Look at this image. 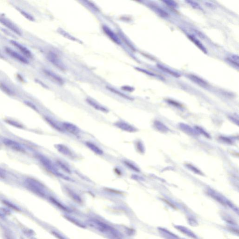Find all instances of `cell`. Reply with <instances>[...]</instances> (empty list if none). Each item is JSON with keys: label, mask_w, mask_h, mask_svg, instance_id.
<instances>
[{"label": "cell", "mask_w": 239, "mask_h": 239, "mask_svg": "<svg viewBox=\"0 0 239 239\" xmlns=\"http://www.w3.org/2000/svg\"><path fill=\"white\" fill-rule=\"evenodd\" d=\"M0 88L2 89L3 90V91L7 92L8 94H11L12 92L11 91V90L9 88V87L5 86L4 84H2V83H0Z\"/></svg>", "instance_id": "44dd1931"}, {"label": "cell", "mask_w": 239, "mask_h": 239, "mask_svg": "<svg viewBox=\"0 0 239 239\" xmlns=\"http://www.w3.org/2000/svg\"><path fill=\"white\" fill-rule=\"evenodd\" d=\"M188 167L189 168H190V169H191V170H193V171H194V172H195V173H197L199 174L200 173V172H199V171H198V170H197V169H196V168H195V167H194L193 166L191 165H188Z\"/></svg>", "instance_id": "603a6c76"}, {"label": "cell", "mask_w": 239, "mask_h": 239, "mask_svg": "<svg viewBox=\"0 0 239 239\" xmlns=\"http://www.w3.org/2000/svg\"><path fill=\"white\" fill-rule=\"evenodd\" d=\"M206 4L207 5V6H208V7H210V8H213V7H214V5H213V4H212V3H211L210 2H206Z\"/></svg>", "instance_id": "cb8c5ba5"}, {"label": "cell", "mask_w": 239, "mask_h": 239, "mask_svg": "<svg viewBox=\"0 0 239 239\" xmlns=\"http://www.w3.org/2000/svg\"><path fill=\"white\" fill-rule=\"evenodd\" d=\"M114 125L119 129L128 132H134L136 131V129L133 126L122 121L117 122L114 123Z\"/></svg>", "instance_id": "3957f363"}, {"label": "cell", "mask_w": 239, "mask_h": 239, "mask_svg": "<svg viewBox=\"0 0 239 239\" xmlns=\"http://www.w3.org/2000/svg\"><path fill=\"white\" fill-rule=\"evenodd\" d=\"M186 2L187 3H188V4L192 6V7H193L194 9H197V10L202 11V8H201V6H200V5H199L197 2L194 1H191V0H190V1H186Z\"/></svg>", "instance_id": "e0dca14e"}, {"label": "cell", "mask_w": 239, "mask_h": 239, "mask_svg": "<svg viewBox=\"0 0 239 239\" xmlns=\"http://www.w3.org/2000/svg\"><path fill=\"white\" fill-rule=\"evenodd\" d=\"M56 148L60 153L67 157L73 158H75V156L73 152L68 147L64 144H57L56 145Z\"/></svg>", "instance_id": "7a4b0ae2"}, {"label": "cell", "mask_w": 239, "mask_h": 239, "mask_svg": "<svg viewBox=\"0 0 239 239\" xmlns=\"http://www.w3.org/2000/svg\"><path fill=\"white\" fill-rule=\"evenodd\" d=\"M151 7L157 14L159 15L161 17H164V18L168 17V14L165 11L161 9V8L157 7L156 6H154V5H152Z\"/></svg>", "instance_id": "7c38bea8"}, {"label": "cell", "mask_w": 239, "mask_h": 239, "mask_svg": "<svg viewBox=\"0 0 239 239\" xmlns=\"http://www.w3.org/2000/svg\"><path fill=\"white\" fill-rule=\"evenodd\" d=\"M188 77L190 80L193 81V82H194L195 83L197 84V85L201 86V87H207L208 86V84L207 83V82L197 76L192 75H189L188 76Z\"/></svg>", "instance_id": "9c48e42d"}, {"label": "cell", "mask_w": 239, "mask_h": 239, "mask_svg": "<svg viewBox=\"0 0 239 239\" xmlns=\"http://www.w3.org/2000/svg\"><path fill=\"white\" fill-rule=\"evenodd\" d=\"M164 3H165L167 5H169V6H171L172 7H177V4L175 2L173 1H163Z\"/></svg>", "instance_id": "7402d4cb"}, {"label": "cell", "mask_w": 239, "mask_h": 239, "mask_svg": "<svg viewBox=\"0 0 239 239\" xmlns=\"http://www.w3.org/2000/svg\"><path fill=\"white\" fill-rule=\"evenodd\" d=\"M11 43L15 47L18 48V50H20L24 55L26 56L27 57L30 58L32 57V53L27 49V48L15 41H11Z\"/></svg>", "instance_id": "8992f818"}, {"label": "cell", "mask_w": 239, "mask_h": 239, "mask_svg": "<svg viewBox=\"0 0 239 239\" xmlns=\"http://www.w3.org/2000/svg\"><path fill=\"white\" fill-rule=\"evenodd\" d=\"M57 163L60 168H61L64 172L69 174H70V173H71V171H70V169L65 164L62 163L61 161H58Z\"/></svg>", "instance_id": "ac0fdd59"}, {"label": "cell", "mask_w": 239, "mask_h": 239, "mask_svg": "<svg viewBox=\"0 0 239 239\" xmlns=\"http://www.w3.org/2000/svg\"><path fill=\"white\" fill-rule=\"evenodd\" d=\"M45 73L48 75L50 76V77L53 78L55 81H57L59 84H62L63 83V80L59 77L57 75H55L53 73L49 70H45Z\"/></svg>", "instance_id": "5bb4252c"}, {"label": "cell", "mask_w": 239, "mask_h": 239, "mask_svg": "<svg viewBox=\"0 0 239 239\" xmlns=\"http://www.w3.org/2000/svg\"><path fill=\"white\" fill-rule=\"evenodd\" d=\"M157 66H158V68H160V69L164 70L166 73L172 75L176 77H178L180 76V75L177 73H175L174 71L171 70L163 66H161V65H157Z\"/></svg>", "instance_id": "2e32d148"}, {"label": "cell", "mask_w": 239, "mask_h": 239, "mask_svg": "<svg viewBox=\"0 0 239 239\" xmlns=\"http://www.w3.org/2000/svg\"><path fill=\"white\" fill-rule=\"evenodd\" d=\"M188 36V38L190 40H192V42H194L202 52H204L205 53H207V51L206 50V48L203 46L202 44L198 39L195 38L194 36Z\"/></svg>", "instance_id": "4fadbf2b"}, {"label": "cell", "mask_w": 239, "mask_h": 239, "mask_svg": "<svg viewBox=\"0 0 239 239\" xmlns=\"http://www.w3.org/2000/svg\"><path fill=\"white\" fill-rule=\"evenodd\" d=\"M49 57H50V61L53 62L56 66H57L58 67L61 69H63V68H64L63 66H62L61 62L58 61V59H57V57H56L55 55H54L53 54H52L50 55L49 56Z\"/></svg>", "instance_id": "9a60e30c"}, {"label": "cell", "mask_w": 239, "mask_h": 239, "mask_svg": "<svg viewBox=\"0 0 239 239\" xmlns=\"http://www.w3.org/2000/svg\"><path fill=\"white\" fill-rule=\"evenodd\" d=\"M226 60L234 66L239 67V57L238 55H233L230 57L227 58Z\"/></svg>", "instance_id": "8fae6325"}, {"label": "cell", "mask_w": 239, "mask_h": 239, "mask_svg": "<svg viewBox=\"0 0 239 239\" xmlns=\"http://www.w3.org/2000/svg\"><path fill=\"white\" fill-rule=\"evenodd\" d=\"M124 163L130 169H132V170H134V171H136V172H139V170L136 168V167L134 166L133 164H132L131 163L126 161H124Z\"/></svg>", "instance_id": "ffe728a7"}, {"label": "cell", "mask_w": 239, "mask_h": 239, "mask_svg": "<svg viewBox=\"0 0 239 239\" xmlns=\"http://www.w3.org/2000/svg\"><path fill=\"white\" fill-rule=\"evenodd\" d=\"M87 147L92 151L93 152L98 155L101 156L103 154V152L99 147H98L96 145H95L93 143L90 142H87L86 143Z\"/></svg>", "instance_id": "ba28073f"}, {"label": "cell", "mask_w": 239, "mask_h": 239, "mask_svg": "<svg viewBox=\"0 0 239 239\" xmlns=\"http://www.w3.org/2000/svg\"><path fill=\"white\" fill-rule=\"evenodd\" d=\"M87 101L90 106L93 107L95 109L103 112L104 113L109 112V110L108 109H106V108L103 107L100 104H99L98 102H96V101L93 100L87 99Z\"/></svg>", "instance_id": "52a82bcc"}, {"label": "cell", "mask_w": 239, "mask_h": 239, "mask_svg": "<svg viewBox=\"0 0 239 239\" xmlns=\"http://www.w3.org/2000/svg\"><path fill=\"white\" fill-rule=\"evenodd\" d=\"M5 50H6L7 53L9 54L10 55H11V56L13 58H15V59H17L18 61H20V62H22V63H24V64H27L29 62L25 58H24L20 54L18 53L15 52V51L11 49V48H6Z\"/></svg>", "instance_id": "5b68a950"}, {"label": "cell", "mask_w": 239, "mask_h": 239, "mask_svg": "<svg viewBox=\"0 0 239 239\" xmlns=\"http://www.w3.org/2000/svg\"><path fill=\"white\" fill-rule=\"evenodd\" d=\"M107 88H108L111 91L114 92V93H116V94H118V95H119V96H120L124 98H126L128 100H131V99L130 98L127 96V95H125V94H123V93H121V92H120L119 91H118L110 87H107Z\"/></svg>", "instance_id": "d6986e66"}, {"label": "cell", "mask_w": 239, "mask_h": 239, "mask_svg": "<svg viewBox=\"0 0 239 239\" xmlns=\"http://www.w3.org/2000/svg\"><path fill=\"white\" fill-rule=\"evenodd\" d=\"M63 128L67 131L74 135H78L80 133V130L76 125L69 122L62 123Z\"/></svg>", "instance_id": "277c9868"}, {"label": "cell", "mask_w": 239, "mask_h": 239, "mask_svg": "<svg viewBox=\"0 0 239 239\" xmlns=\"http://www.w3.org/2000/svg\"><path fill=\"white\" fill-rule=\"evenodd\" d=\"M0 23H2L3 25H5L6 27L9 28L10 30H12L15 33L19 35H21V32L19 31L18 28L9 19L5 18V17L1 16L0 17Z\"/></svg>", "instance_id": "6da1fadb"}, {"label": "cell", "mask_w": 239, "mask_h": 239, "mask_svg": "<svg viewBox=\"0 0 239 239\" xmlns=\"http://www.w3.org/2000/svg\"><path fill=\"white\" fill-rule=\"evenodd\" d=\"M103 28L104 32L106 33V34L110 37V38H111L113 42H115L116 44L120 45L121 42L119 38L110 29H109L108 27H106V26H104Z\"/></svg>", "instance_id": "30bf717a"}]
</instances>
